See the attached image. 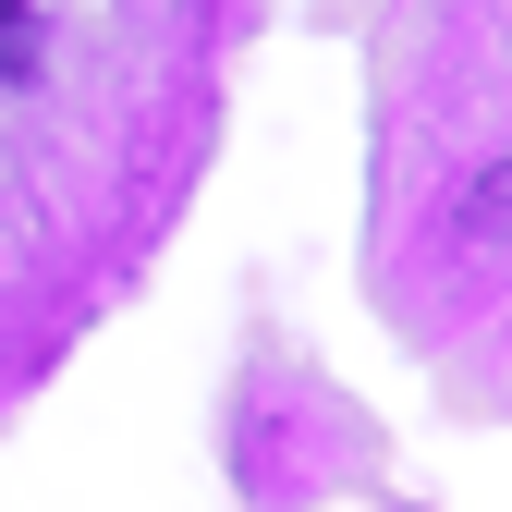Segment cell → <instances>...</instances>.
<instances>
[{"label":"cell","instance_id":"6da1fadb","mask_svg":"<svg viewBox=\"0 0 512 512\" xmlns=\"http://www.w3.org/2000/svg\"><path fill=\"white\" fill-rule=\"evenodd\" d=\"M25 49H37V37H25V0H0V86L25 74Z\"/></svg>","mask_w":512,"mask_h":512}]
</instances>
